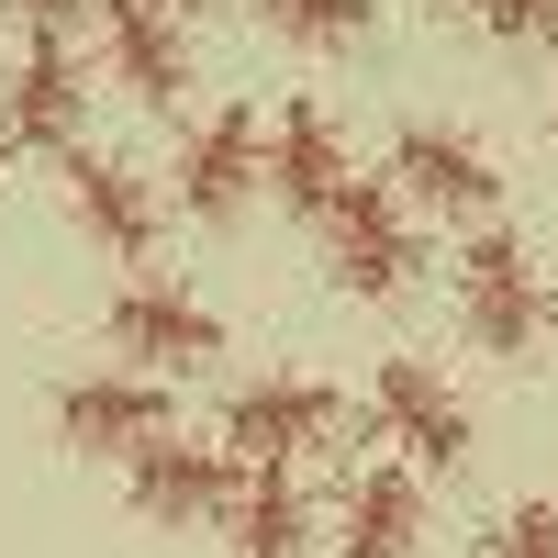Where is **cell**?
<instances>
[{"label": "cell", "instance_id": "1", "mask_svg": "<svg viewBox=\"0 0 558 558\" xmlns=\"http://www.w3.org/2000/svg\"><path fill=\"white\" fill-rule=\"evenodd\" d=\"M447 302H458V336L492 347V357H536L558 336V268L514 235V223H470V235H458Z\"/></svg>", "mask_w": 558, "mask_h": 558}, {"label": "cell", "instance_id": "2", "mask_svg": "<svg viewBox=\"0 0 558 558\" xmlns=\"http://www.w3.org/2000/svg\"><path fill=\"white\" fill-rule=\"evenodd\" d=\"M223 447L246 458V470H302V458H336L357 436V402L336 380H313V368H268V380H235L223 391Z\"/></svg>", "mask_w": 558, "mask_h": 558}, {"label": "cell", "instance_id": "3", "mask_svg": "<svg viewBox=\"0 0 558 558\" xmlns=\"http://www.w3.org/2000/svg\"><path fill=\"white\" fill-rule=\"evenodd\" d=\"M357 413L380 425V447H402V470H425V481L470 470V447H481L470 391H458L436 357H413V347H391L380 368H368V402H357Z\"/></svg>", "mask_w": 558, "mask_h": 558}, {"label": "cell", "instance_id": "4", "mask_svg": "<svg viewBox=\"0 0 558 558\" xmlns=\"http://www.w3.org/2000/svg\"><path fill=\"white\" fill-rule=\"evenodd\" d=\"M324 268H336V291L357 302H402L413 279H425V213H413L391 179H347V202L324 213Z\"/></svg>", "mask_w": 558, "mask_h": 558}, {"label": "cell", "instance_id": "5", "mask_svg": "<svg viewBox=\"0 0 558 558\" xmlns=\"http://www.w3.org/2000/svg\"><path fill=\"white\" fill-rule=\"evenodd\" d=\"M380 179L413 213H436V223H502V157L481 146L470 123H436V112L391 123V168Z\"/></svg>", "mask_w": 558, "mask_h": 558}, {"label": "cell", "instance_id": "6", "mask_svg": "<svg viewBox=\"0 0 558 558\" xmlns=\"http://www.w3.org/2000/svg\"><path fill=\"white\" fill-rule=\"evenodd\" d=\"M101 336L123 347V368H146V380H191V368L223 357V313L191 291V279L146 268V279H123V291L101 302Z\"/></svg>", "mask_w": 558, "mask_h": 558}, {"label": "cell", "instance_id": "7", "mask_svg": "<svg viewBox=\"0 0 558 558\" xmlns=\"http://www.w3.org/2000/svg\"><path fill=\"white\" fill-rule=\"evenodd\" d=\"M257 191H268V112L257 101H213L168 157V202L191 223H235Z\"/></svg>", "mask_w": 558, "mask_h": 558}, {"label": "cell", "instance_id": "8", "mask_svg": "<svg viewBox=\"0 0 558 558\" xmlns=\"http://www.w3.org/2000/svg\"><path fill=\"white\" fill-rule=\"evenodd\" d=\"M45 425H57V447H78V458H134V447L179 436V391L146 380V368H78V380H57Z\"/></svg>", "mask_w": 558, "mask_h": 558}, {"label": "cell", "instance_id": "9", "mask_svg": "<svg viewBox=\"0 0 558 558\" xmlns=\"http://www.w3.org/2000/svg\"><path fill=\"white\" fill-rule=\"evenodd\" d=\"M235 492H246V458L223 447V436H191V425L123 458V502H134L146 525H223V514H235Z\"/></svg>", "mask_w": 558, "mask_h": 558}, {"label": "cell", "instance_id": "10", "mask_svg": "<svg viewBox=\"0 0 558 558\" xmlns=\"http://www.w3.org/2000/svg\"><path fill=\"white\" fill-rule=\"evenodd\" d=\"M0 146H23V157H78L89 146L78 45H12V68H0Z\"/></svg>", "mask_w": 558, "mask_h": 558}, {"label": "cell", "instance_id": "11", "mask_svg": "<svg viewBox=\"0 0 558 558\" xmlns=\"http://www.w3.org/2000/svg\"><path fill=\"white\" fill-rule=\"evenodd\" d=\"M347 179H357V146H347V123L313 101V89H291V101L268 112V202L279 213H302V223H324L347 202Z\"/></svg>", "mask_w": 558, "mask_h": 558}, {"label": "cell", "instance_id": "12", "mask_svg": "<svg viewBox=\"0 0 558 558\" xmlns=\"http://www.w3.org/2000/svg\"><path fill=\"white\" fill-rule=\"evenodd\" d=\"M68 223H78L101 257L146 268V257H157V235H168V202H157V179H134V157L78 146V157H68Z\"/></svg>", "mask_w": 558, "mask_h": 558}, {"label": "cell", "instance_id": "13", "mask_svg": "<svg viewBox=\"0 0 558 558\" xmlns=\"http://www.w3.org/2000/svg\"><path fill=\"white\" fill-rule=\"evenodd\" d=\"M336 558H425V470L368 458L336 492Z\"/></svg>", "mask_w": 558, "mask_h": 558}, {"label": "cell", "instance_id": "14", "mask_svg": "<svg viewBox=\"0 0 558 558\" xmlns=\"http://www.w3.org/2000/svg\"><path fill=\"white\" fill-rule=\"evenodd\" d=\"M101 57H112V78H123L146 112H179V101H191V23L157 12V0H112V12H101Z\"/></svg>", "mask_w": 558, "mask_h": 558}, {"label": "cell", "instance_id": "15", "mask_svg": "<svg viewBox=\"0 0 558 558\" xmlns=\"http://www.w3.org/2000/svg\"><path fill=\"white\" fill-rule=\"evenodd\" d=\"M223 547H235V558H313V492H302V470H246L235 514H223Z\"/></svg>", "mask_w": 558, "mask_h": 558}, {"label": "cell", "instance_id": "16", "mask_svg": "<svg viewBox=\"0 0 558 558\" xmlns=\"http://www.w3.org/2000/svg\"><path fill=\"white\" fill-rule=\"evenodd\" d=\"M257 23L279 45H313V57H347V45L380 34V0H257Z\"/></svg>", "mask_w": 558, "mask_h": 558}, {"label": "cell", "instance_id": "17", "mask_svg": "<svg viewBox=\"0 0 558 558\" xmlns=\"http://www.w3.org/2000/svg\"><path fill=\"white\" fill-rule=\"evenodd\" d=\"M481 558H558V502H547V492L502 502V514L481 525Z\"/></svg>", "mask_w": 558, "mask_h": 558}, {"label": "cell", "instance_id": "18", "mask_svg": "<svg viewBox=\"0 0 558 558\" xmlns=\"http://www.w3.org/2000/svg\"><path fill=\"white\" fill-rule=\"evenodd\" d=\"M112 0H0V23L23 45H78V23H101Z\"/></svg>", "mask_w": 558, "mask_h": 558}, {"label": "cell", "instance_id": "19", "mask_svg": "<svg viewBox=\"0 0 558 558\" xmlns=\"http://www.w3.org/2000/svg\"><path fill=\"white\" fill-rule=\"evenodd\" d=\"M492 45H558V0H481Z\"/></svg>", "mask_w": 558, "mask_h": 558}, {"label": "cell", "instance_id": "20", "mask_svg": "<svg viewBox=\"0 0 558 558\" xmlns=\"http://www.w3.org/2000/svg\"><path fill=\"white\" fill-rule=\"evenodd\" d=\"M425 12H436V23H481V0H425Z\"/></svg>", "mask_w": 558, "mask_h": 558}, {"label": "cell", "instance_id": "21", "mask_svg": "<svg viewBox=\"0 0 558 558\" xmlns=\"http://www.w3.org/2000/svg\"><path fill=\"white\" fill-rule=\"evenodd\" d=\"M157 12H179V23H191V12H202V0H157Z\"/></svg>", "mask_w": 558, "mask_h": 558}, {"label": "cell", "instance_id": "22", "mask_svg": "<svg viewBox=\"0 0 558 558\" xmlns=\"http://www.w3.org/2000/svg\"><path fill=\"white\" fill-rule=\"evenodd\" d=\"M547 123H558V78H547Z\"/></svg>", "mask_w": 558, "mask_h": 558}]
</instances>
